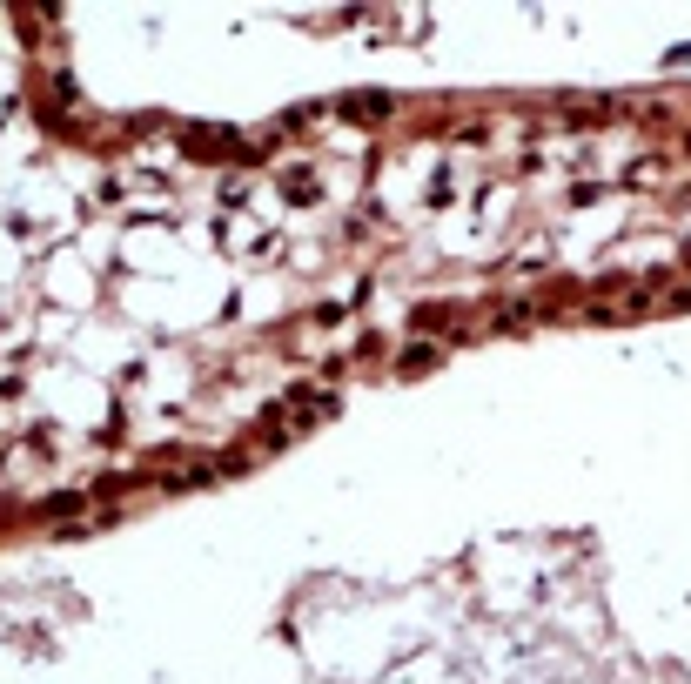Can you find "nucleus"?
Here are the masks:
<instances>
[{
	"mask_svg": "<svg viewBox=\"0 0 691 684\" xmlns=\"http://www.w3.org/2000/svg\"><path fill=\"white\" fill-rule=\"evenodd\" d=\"M343 114H356V121H376V114H389V94H343Z\"/></svg>",
	"mask_w": 691,
	"mask_h": 684,
	"instance_id": "1",
	"label": "nucleus"
}]
</instances>
